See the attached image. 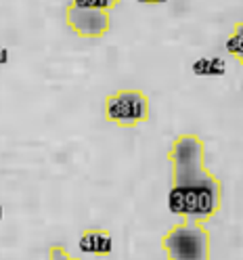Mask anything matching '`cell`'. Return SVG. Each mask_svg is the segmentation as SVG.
Segmentation results:
<instances>
[{
    "mask_svg": "<svg viewBox=\"0 0 243 260\" xmlns=\"http://www.w3.org/2000/svg\"><path fill=\"white\" fill-rule=\"evenodd\" d=\"M172 187L168 210L185 220L207 222L222 208V183L205 168V143L197 135H178L170 149Z\"/></svg>",
    "mask_w": 243,
    "mask_h": 260,
    "instance_id": "cell-1",
    "label": "cell"
},
{
    "mask_svg": "<svg viewBox=\"0 0 243 260\" xmlns=\"http://www.w3.org/2000/svg\"><path fill=\"white\" fill-rule=\"evenodd\" d=\"M168 260H212V237L205 222L181 220L161 237Z\"/></svg>",
    "mask_w": 243,
    "mask_h": 260,
    "instance_id": "cell-2",
    "label": "cell"
},
{
    "mask_svg": "<svg viewBox=\"0 0 243 260\" xmlns=\"http://www.w3.org/2000/svg\"><path fill=\"white\" fill-rule=\"evenodd\" d=\"M105 120L120 128H136L149 122L151 101L149 94L138 88H120L105 96Z\"/></svg>",
    "mask_w": 243,
    "mask_h": 260,
    "instance_id": "cell-3",
    "label": "cell"
},
{
    "mask_svg": "<svg viewBox=\"0 0 243 260\" xmlns=\"http://www.w3.org/2000/svg\"><path fill=\"white\" fill-rule=\"evenodd\" d=\"M63 17H65L67 27L80 38H103L111 29V17L107 11L82 9L70 3L65 7Z\"/></svg>",
    "mask_w": 243,
    "mask_h": 260,
    "instance_id": "cell-4",
    "label": "cell"
},
{
    "mask_svg": "<svg viewBox=\"0 0 243 260\" xmlns=\"http://www.w3.org/2000/svg\"><path fill=\"white\" fill-rule=\"evenodd\" d=\"M78 248L82 254H92V256L105 258L111 254V248H113L111 233L107 229H99V226H94V229H84L78 239Z\"/></svg>",
    "mask_w": 243,
    "mask_h": 260,
    "instance_id": "cell-5",
    "label": "cell"
},
{
    "mask_svg": "<svg viewBox=\"0 0 243 260\" xmlns=\"http://www.w3.org/2000/svg\"><path fill=\"white\" fill-rule=\"evenodd\" d=\"M191 70H193L195 76L216 78V76H224L226 74V63L220 57H199L197 61H193Z\"/></svg>",
    "mask_w": 243,
    "mask_h": 260,
    "instance_id": "cell-6",
    "label": "cell"
},
{
    "mask_svg": "<svg viewBox=\"0 0 243 260\" xmlns=\"http://www.w3.org/2000/svg\"><path fill=\"white\" fill-rule=\"evenodd\" d=\"M226 51H229L239 65H243V21H237L233 27V34L226 40Z\"/></svg>",
    "mask_w": 243,
    "mask_h": 260,
    "instance_id": "cell-7",
    "label": "cell"
},
{
    "mask_svg": "<svg viewBox=\"0 0 243 260\" xmlns=\"http://www.w3.org/2000/svg\"><path fill=\"white\" fill-rule=\"evenodd\" d=\"M122 0H72V5L82 7V9H96V11H107L111 13Z\"/></svg>",
    "mask_w": 243,
    "mask_h": 260,
    "instance_id": "cell-8",
    "label": "cell"
},
{
    "mask_svg": "<svg viewBox=\"0 0 243 260\" xmlns=\"http://www.w3.org/2000/svg\"><path fill=\"white\" fill-rule=\"evenodd\" d=\"M48 260H82V258L72 256L67 252V248L61 246V243H53V246L48 248Z\"/></svg>",
    "mask_w": 243,
    "mask_h": 260,
    "instance_id": "cell-9",
    "label": "cell"
},
{
    "mask_svg": "<svg viewBox=\"0 0 243 260\" xmlns=\"http://www.w3.org/2000/svg\"><path fill=\"white\" fill-rule=\"evenodd\" d=\"M11 59V53H9V48L7 46H0V65H7Z\"/></svg>",
    "mask_w": 243,
    "mask_h": 260,
    "instance_id": "cell-10",
    "label": "cell"
},
{
    "mask_svg": "<svg viewBox=\"0 0 243 260\" xmlns=\"http://www.w3.org/2000/svg\"><path fill=\"white\" fill-rule=\"evenodd\" d=\"M136 3H141V5H147V7H157V5H164V3H168V0H136Z\"/></svg>",
    "mask_w": 243,
    "mask_h": 260,
    "instance_id": "cell-11",
    "label": "cell"
},
{
    "mask_svg": "<svg viewBox=\"0 0 243 260\" xmlns=\"http://www.w3.org/2000/svg\"><path fill=\"white\" fill-rule=\"evenodd\" d=\"M3 216H5V208H3V204H0V220H3Z\"/></svg>",
    "mask_w": 243,
    "mask_h": 260,
    "instance_id": "cell-12",
    "label": "cell"
}]
</instances>
